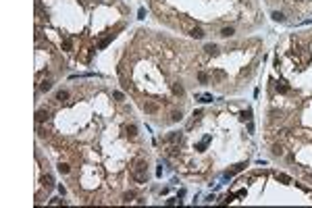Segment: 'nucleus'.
Segmentation results:
<instances>
[{
	"label": "nucleus",
	"instance_id": "7",
	"mask_svg": "<svg viewBox=\"0 0 312 208\" xmlns=\"http://www.w3.org/2000/svg\"><path fill=\"white\" fill-rule=\"evenodd\" d=\"M204 50H206V54H212V56H217V54H219V48H217L215 44H208Z\"/></svg>",
	"mask_w": 312,
	"mask_h": 208
},
{
	"label": "nucleus",
	"instance_id": "1",
	"mask_svg": "<svg viewBox=\"0 0 312 208\" xmlns=\"http://www.w3.org/2000/svg\"><path fill=\"white\" fill-rule=\"evenodd\" d=\"M146 171H148L146 160H137L135 167H133V177H135L139 183H144V181H146Z\"/></svg>",
	"mask_w": 312,
	"mask_h": 208
},
{
	"label": "nucleus",
	"instance_id": "6",
	"mask_svg": "<svg viewBox=\"0 0 312 208\" xmlns=\"http://www.w3.org/2000/svg\"><path fill=\"white\" fill-rule=\"evenodd\" d=\"M42 183L46 185V187H52V185H54V179H52V175H44L42 177Z\"/></svg>",
	"mask_w": 312,
	"mask_h": 208
},
{
	"label": "nucleus",
	"instance_id": "20",
	"mask_svg": "<svg viewBox=\"0 0 312 208\" xmlns=\"http://www.w3.org/2000/svg\"><path fill=\"white\" fill-rule=\"evenodd\" d=\"M135 131H137V127H135V125H127V133H129L131 137L135 135Z\"/></svg>",
	"mask_w": 312,
	"mask_h": 208
},
{
	"label": "nucleus",
	"instance_id": "16",
	"mask_svg": "<svg viewBox=\"0 0 312 208\" xmlns=\"http://www.w3.org/2000/svg\"><path fill=\"white\" fill-rule=\"evenodd\" d=\"M169 142H171V144L181 142V135H179V133H171V135H169Z\"/></svg>",
	"mask_w": 312,
	"mask_h": 208
},
{
	"label": "nucleus",
	"instance_id": "9",
	"mask_svg": "<svg viewBox=\"0 0 312 208\" xmlns=\"http://www.w3.org/2000/svg\"><path fill=\"white\" fill-rule=\"evenodd\" d=\"M67 98H69V92H67V90H60V92L56 94V100H60V102H65Z\"/></svg>",
	"mask_w": 312,
	"mask_h": 208
},
{
	"label": "nucleus",
	"instance_id": "13",
	"mask_svg": "<svg viewBox=\"0 0 312 208\" xmlns=\"http://www.w3.org/2000/svg\"><path fill=\"white\" fill-rule=\"evenodd\" d=\"M277 179L283 181V183H291V177L289 175H283V173H277Z\"/></svg>",
	"mask_w": 312,
	"mask_h": 208
},
{
	"label": "nucleus",
	"instance_id": "19",
	"mask_svg": "<svg viewBox=\"0 0 312 208\" xmlns=\"http://www.w3.org/2000/svg\"><path fill=\"white\" fill-rule=\"evenodd\" d=\"M110 40H112V33H110L108 38H104V40H102V42H100V44H98V46H100V48H106V46H108V42H110Z\"/></svg>",
	"mask_w": 312,
	"mask_h": 208
},
{
	"label": "nucleus",
	"instance_id": "24",
	"mask_svg": "<svg viewBox=\"0 0 312 208\" xmlns=\"http://www.w3.org/2000/svg\"><path fill=\"white\" fill-rule=\"evenodd\" d=\"M198 79H200L202 83H206V81H208V75H206V73H200V75H198Z\"/></svg>",
	"mask_w": 312,
	"mask_h": 208
},
{
	"label": "nucleus",
	"instance_id": "3",
	"mask_svg": "<svg viewBox=\"0 0 312 208\" xmlns=\"http://www.w3.org/2000/svg\"><path fill=\"white\" fill-rule=\"evenodd\" d=\"M190 36L196 38V40H200V38H204V29L202 27H194V29H190Z\"/></svg>",
	"mask_w": 312,
	"mask_h": 208
},
{
	"label": "nucleus",
	"instance_id": "23",
	"mask_svg": "<svg viewBox=\"0 0 312 208\" xmlns=\"http://www.w3.org/2000/svg\"><path fill=\"white\" fill-rule=\"evenodd\" d=\"M250 117H252V110H244V112H242V119L250 121Z\"/></svg>",
	"mask_w": 312,
	"mask_h": 208
},
{
	"label": "nucleus",
	"instance_id": "18",
	"mask_svg": "<svg viewBox=\"0 0 312 208\" xmlns=\"http://www.w3.org/2000/svg\"><path fill=\"white\" fill-rule=\"evenodd\" d=\"M133 198H135V194H133V192H127V194L123 196V202H131Z\"/></svg>",
	"mask_w": 312,
	"mask_h": 208
},
{
	"label": "nucleus",
	"instance_id": "4",
	"mask_svg": "<svg viewBox=\"0 0 312 208\" xmlns=\"http://www.w3.org/2000/svg\"><path fill=\"white\" fill-rule=\"evenodd\" d=\"M144 110H146V112H156V110H158V104L146 100V102H144Z\"/></svg>",
	"mask_w": 312,
	"mask_h": 208
},
{
	"label": "nucleus",
	"instance_id": "17",
	"mask_svg": "<svg viewBox=\"0 0 312 208\" xmlns=\"http://www.w3.org/2000/svg\"><path fill=\"white\" fill-rule=\"evenodd\" d=\"M273 154H277V156L283 154V146H281V144H275V146H273Z\"/></svg>",
	"mask_w": 312,
	"mask_h": 208
},
{
	"label": "nucleus",
	"instance_id": "14",
	"mask_svg": "<svg viewBox=\"0 0 312 208\" xmlns=\"http://www.w3.org/2000/svg\"><path fill=\"white\" fill-rule=\"evenodd\" d=\"M62 48H65L67 52H71V50H73V40H65V42H62Z\"/></svg>",
	"mask_w": 312,
	"mask_h": 208
},
{
	"label": "nucleus",
	"instance_id": "10",
	"mask_svg": "<svg viewBox=\"0 0 312 208\" xmlns=\"http://www.w3.org/2000/svg\"><path fill=\"white\" fill-rule=\"evenodd\" d=\"M50 88H52V81H50V79H46V81L40 83V90H42V92H48Z\"/></svg>",
	"mask_w": 312,
	"mask_h": 208
},
{
	"label": "nucleus",
	"instance_id": "22",
	"mask_svg": "<svg viewBox=\"0 0 312 208\" xmlns=\"http://www.w3.org/2000/svg\"><path fill=\"white\" fill-rule=\"evenodd\" d=\"M171 121H173V123H177V121H181V112H173V115H171Z\"/></svg>",
	"mask_w": 312,
	"mask_h": 208
},
{
	"label": "nucleus",
	"instance_id": "2",
	"mask_svg": "<svg viewBox=\"0 0 312 208\" xmlns=\"http://www.w3.org/2000/svg\"><path fill=\"white\" fill-rule=\"evenodd\" d=\"M48 117H50V112H48V110H38V112H35V121H38V123H44V121H48Z\"/></svg>",
	"mask_w": 312,
	"mask_h": 208
},
{
	"label": "nucleus",
	"instance_id": "8",
	"mask_svg": "<svg viewBox=\"0 0 312 208\" xmlns=\"http://www.w3.org/2000/svg\"><path fill=\"white\" fill-rule=\"evenodd\" d=\"M173 94H175V96H183V85L181 83H175L173 85Z\"/></svg>",
	"mask_w": 312,
	"mask_h": 208
},
{
	"label": "nucleus",
	"instance_id": "21",
	"mask_svg": "<svg viewBox=\"0 0 312 208\" xmlns=\"http://www.w3.org/2000/svg\"><path fill=\"white\" fill-rule=\"evenodd\" d=\"M277 92L285 94V92H289V88H287V85H283V83H277Z\"/></svg>",
	"mask_w": 312,
	"mask_h": 208
},
{
	"label": "nucleus",
	"instance_id": "12",
	"mask_svg": "<svg viewBox=\"0 0 312 208\" xmlns=\"http://www.w3.org/2000/svg\"><path fill=\"white\" fill-rule=\"evenodd\" d=\"M273 19H275V21H279V23H283V21H285V15L279 13V11H275V13H273Z\"/></svg>",
	"mask_w": 312,
	"mask_h": 208
},
{
	"label": "nucleus",
	"instance_id": "15",
	"mask_svg": "<svg viewBox=\"0 0 312 208\" xmlns=\"http://www.w3.org/2000/svg\"><path fill=\"white\" fill-rule=\"evenodd\" d=\"M58 171H60V173H65V175H67V173L71 171V167H69L67 162H60V164H58Z\"/></svg>",
	"mask_w": 312,
	"mask_h": 208
},
{
	"label": "nucleus",
	"instance_id": "5",
	"mask_svg": "<svg viewBox=\"0 0 312 208\" xmlns=\"http://www.w3.org/2000/svg\"><path fill=\"white\" fill-rule=\"evenodd\" d=\"M244 167H246V164H235V167L231 169V171H227V173H225V177H227V179H229V177H233L235 173H239V171H242Z\"/></svg>",
	"mask_w": 312,
	"mask_h": 208
},
{
	"label": "nucleus",
	"instance_id": "11",
	"mask_svg": "<svg viewBox=\"0 0 312 208\" xmlns=\"http://www.w3.org/2000/svg\"><path fill=\"white\" fill-rule=\"evenodd\" d=\"M233 33H235V31H233V27H225V29L221 31V36H223V38H231Z\"/></svg>",
	"mask_w": 312,
	"mask_h": 208
}]
</instances>
